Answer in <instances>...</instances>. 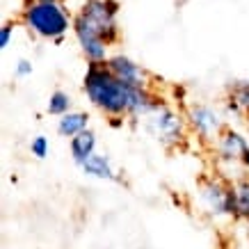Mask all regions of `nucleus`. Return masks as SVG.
Returning <instances> with one entry per match:
<instances>
[{
	"label": "nucleus",
	"instance_id": "obj_1",
	"mask_svg": "<svg viewBox=\"0 0 249 249\" xmlns=\"http://www.w3.org/2000/svg\"><path fill=\"white\" fill-rule=\"evenodd\" d=\"M87 101L110 119H146L156 107L162 106L158 91L151 87H133L107 69V64L89 62L83 78Z\"/></svg>",
	"mask_w": 249,
	"mask_h": 249
},
{
	"label": "nucleus",
	"instance_id": "obj_2",
	"mask_svg": "<svg viewBox=\"0 0 249 249\" xmlns=\"http://www.w3.org/2000/svg\"><path fill=\"white\" fill-rule=\"evenodd\" d=\"M73 37L87 62L103 64L110 46L119 41V2L117 0H83L73 12Z\"/></svg>",
	"mask_w": 249,
	"mask_h": 249
},
{
	"label": "nucleus",
	"instance_id": "obj_3",
	"mask_svg": "<svg viewBox=\"0 0 249 249\" xmlns=\"http://www.w3.org/2000/svg\"><path fill=\"white\" fill-rule=\"evenodd\" d=\"M23 28L44 41H62L69 30H73V12L64 5V0H25L21 9Z\"/></svg>",
	"mask_w": 249,
	"mask_h": 249
},
{
	"label": "nucleus",
	"instance_id": "obj_4",
	"mask_svg": "<svg viewBox=\"0 0 249 249\" xmlns=\"http://www.w3.org/2000/svg\"><path fill=\"white\" fill-rule=\"evenodd\" d=\"M144 126H146V130H149L165 149L181 146V144L188 140V133H190L185 112L167 106V103L156 107V110L144 119Z\"/></svg>",
	"mask_w": 249,
	"mask_h": 249
},
{
	"label": "nucleus",
	"instance_id": "obj_5",
	"mask_svg": "<svg viewBox=\"0 0 249 249\" xmlns=\"http://www.w3.org/2000/svg\"><path fill=\"white\" fill-rule=\"evenodd\" d=\"M183 112H185V119H188L190 133L201 144H208V146H213L215 140L229 126L227 114L217 106H211V103H190Z\"/></svg>",
	"mask_w": 249,
	"mask_h": 249
},
{
	"label": "nucleus",
	"instance_id": "obj_6",
	"mask_svg": "<svg viewBox=\"0 0 249 249\" xmlns=\"http://www.w3.org/2000/svg\"><path fill=\"white\" fill-rule=\"evenodd\" d=\"M199 201L211 217L233 219V190L231 181L222 174H211L199 181Z\"/></svg>",
	"mask_w": 249,
	"mask_h": 249
},
{
	"label": "nucleus",
	"instance_id": "obj_7",
	"mask_svg": "<svg viewBox=\"0 0 249 249\" xmlns=\"http://www.w3.org/2000/svg\"><path fill=\"white\" fill-rule=\"evenodd\" d=\"M215 162L219 167H240L249 169V137L233 126H227L224 133L213 144Z\"/></svg>",
	"mask_w": 249,
	"mask_h": 249
},
{
	"label": "nucleus",
	"instance_id": "obj_8",
	"mask_svg": "<svg viewBox=\"0 0 249 249\" xmlns=\"http://www.w3.org/2000/svg\"><path fill=\"white\" fill-rule=\"evenodd\" d=\"M106 64L114 76L119 78V80H124V83L133 85V87H151V76H149V71H146L140 62L128 57V55L112 53L107 57Z\"/></svg>",
	"mask_w": 249,
	"mask_h": 249
},
{
	"label": "nucleus",
	"instance_id": "obj_9",
	"mask_svg": "<svg viewBox=\"0 0 249 249\" xmlns=\"http://www.w3.org/2000/svg\"><path fill=\"white\" fill-rule=\"evenodd\" d=\"M96 144H98V137L91 128L78 133L76 137L69 140V153H71V160L80 167L85 160L91 158V156L96 153Z\"/></svg>",
	"mask_w": 249,
	"mask_h": 249
},
{
	"label": "nucleus",
	"instance_id": "obj_10",
	"mask_svg": "<svg viewBox=\"0 0 249 249\" xmlns=\"http://www.w3.org/2000/svg\"><path fill=\"white\" fill-rule=\"evenodd\" d=\"M85 176H89V178H98V181H119V176H117V169H114L112 160L107 158L106 153H94L91 158H87L80 165Z\"/></svg>",
	"mask_w": 249,
	"mask_h": 249
},
{
	"label": "nucleus",
	"instance_id": "obj_11",
	"mask_svg": "<svg viewBox=\"0 0 249 249\" xmlns=\"http://www.w3.org/2000/svg\"><path fill=\"white\" fill-rule=\"evenodd\" d=\"M224 106L229 112H233L235 117H249V80H235L231 83L224 98Z\"/></svg>",
	"mask_w": 249,
	"mask_h": 249
},
{
	"label": "nucleus",
	"instance_id": "obj_12",
	"mask_svg": "<svg viewBox=\"0 0 249 249\" xmlns=\"http://www.w3.org/2000/svg\"><path fill=\"white\" fill-rule=\"evenodd\" d=\"M233 190V219L249 224V174H240L231 181Z\"/></svg>",
	"mask_w": 249,
	"mask_h": 249
},
{
	"label": "nucleus",
	"instance_id": "obj_13",
	"mask_svg": "<svg viewBox=\"0 0 249 249\" xmlns=\"http://www.w3.org/2000/svg\"><path fill=\"white\" fill-rule=\"evenodd\" d=\"M89 128V112H85V110H71V112L62 114L57 117V133L60 137H76L78 133H83V130Z\"/></svg>",
	"mask_w": 249,
	"mask_h": 249
},
{
	"label": "nucleus",
	"instance_id": "obj_14",
	"mask_svg": "<svg viewBox=\"0 0 249 249\" xmlns=\"http://www.w3.org/2000/svg\"><path fill=\"white\" fill-rule=\"evenodd\" d=\"M73 110V98L71 94L64 89H55L51 91V96L46 101V112L51 114V117H62V114H67Z\"/></svg>",
	"mask_w": 249,
	"mask_h": 249
},
{
	"label": "nucleus",
	"instance_id": "obj_15",
	"mask_svg": "<svg viewBox=\"0 0 249 249\" xmlns=\"http://www.w3.org/2000/svg\"><path fill=\"white\" fill-rule=\"evenodd\" d=\"M48 151H51V144H48V140H46L44 135L32 137V142H30V153L35 156V158H37V160H44L46 156H48Z\"/></svg>",
	"mask_w": 249,
	"mask_h": 249
},
{
	"label": "nucleus",
	"instance_id": "obj_16",
	"mask_svg": "<svg viewBox=\"0 0 249 249\" xmlns=\"http://www.w3.org/2000/svg\"><path fill=\"white\" fill-rule=\"evenodd\" d=\"M14 30H16V25L12 21L2 23V28H0V48H2V51H5V48H9L12 39H14Z\"/></svg>",
	"mask_w": 249,
	"mask_h": 249
},
{
	"label": "nucleus",
	"instance_id": "obj_17",
	"mask_svg": "<svg viewBox=\"0 0 249 249\" xmlns=\"http://www.w3.org/2000/svg\"><path fill=\"white\" fill-rule=\"evenodd\" d=\"M14 76L16 78H28V76H32V62L30 60H18L14 64Z\"/></svg>",
	"mask_w": 249,
	"mask_h": 249
},
{
	"label": "nucleus",
	"instance_id": "obj_18",
	"mask_svg": "<svg viewBox=\"0 0 249 249\" xmlns=\"http://www.w3.org/2000/svg\"><path fill=\"white\" fill-rule=\"evenodd\" d=\"M39 2H51V0H39Z\"/></svg>",
	"mask_w": 249,
	"mask_h": 249
},
{
	"label": "nucleus",
	"instance_id": "obj_19",
	"mask_svg": "<svg viewBox=\"0 0 249 249\" xmlns=\"http://www.w3.org/2000/svg\"><path fill=\"white\" fill-rule=\"evenodd\" d=\"M247 124H249V117H247Z\"/></svg>",
	"mask_w": 249,
	"mask_h": 249
}]
</instances>
